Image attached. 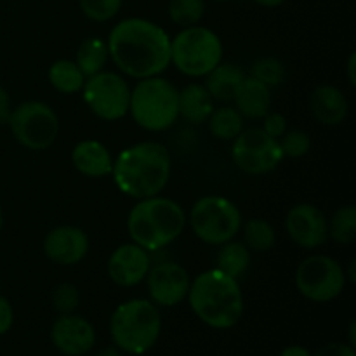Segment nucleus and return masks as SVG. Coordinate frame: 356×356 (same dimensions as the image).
<instances>
[{
    "mask_svg": "<svg viewBox=\"0 0 356 356\" xmlns=\"http://www.w3.org/2000/svg\"><path fill=\"white\" fill-rule=\"evenodd\" d=\"M106 45L115 66L131 79L159 76L170 66V37L162 26L143 17L115 24Z\"/></svg>",
    "mask_w": 356,
    "mask_h": 356,
    "instance_id": "f257e3e1",
    "label": "nucleus"
},
{
    "mask_svg": "<svg viewBox=\"0 0 356 356\" xmlns=\"http://www.w3.org/2000/svg\"><path fill=\"white\" fill-rule=\"evenodd\" d=\"M172 170L170 155L162 143L143 141L122 149L113 160L115 184L120 193L143 200L155 197L167 186Z\"/></svg>",
    "mask_w": 356,
    "mask_h": 356,
    "instance_id": "f03ea898",
    "label": "nucleus"
},
{
    "mask_svg": "<svg viewBox=\"0 0 356 356\" xmlns=\"http://www.w3.org/2000/svg\"><path fill=\"white\" fill-rule=\"evenodd\" d=\"M186 298L197 318L212 329H232L243 315V294L238 280L216 268L195 277Z\"/></svg>",
    "mask_w": 356,
    "mask_h": 356,
    "instance_id": "7ed1b4c3",
    "label": "nucleus"
},
{
    "mask_svg": "<svg viewBox=\"0 0 356 356\" xmlns=\"http://www.w3.org/2000/svg\"><path fill=\"white\" fill-rule=\"evenodd\" d=\"M186 226L183 207L172 198H143L132 207L127 218V232L134 243L148 252H155L172 243Z\"/></svg>",
    "mask_w": 356,
    "mask_h": 356,
    "instance_id": "20e7f679",
    "label": "nucleus"
},
{
    "mask_svg": "<svg viewBox=\"0 0 356 356\" xmlns=\"http://www.w3.org/2000/svg\"><path fill=\"white\" fill-rule=\"evenodd\" d=\"M162 332V316L155 302L131 299L117 306L110 318V334L118 350L145 355L152 350Z\"/></svg>",
    "mask_w": 356,
    "mask_h": 356,
    "instance_id": "39448f33",
    "label": "nucleus"
},
{
    "mask_svg": "<svg viewBox=\"0 0 356 356\" xmlns=\"http://www.w3.org/2000/svg\"><path fill=\"white\" fill-rule=\"evenodd\" d=\"M177 92L176 86L160 75L139 80L131 89L129 113L145 131H165L179 118Z\"/></svg>",
    "mask_w": 356,
    "mask_h": 356,
    "instance_id": "423d86ee",
    "label": "nucleus"
},
{
    "mask_svg": "<svg viewBox=\"0 0 356 356\" xmlns=\"http://www.w3.org/2000/svg\"><path fill=\"white\" fill-rule=\"evenodd\" d=\"M222 61V42L205 26L183 28L170 38V63L186 76H205Z\"/></svg>",
    "mask_w": 356,
    "mask_h": 356,
    "instance_id": "0eeeda50",
    "label": "nucleus"
},
{
    "mask_svg": "<svg viewBox=\"0 0 356 356\" xmlns=\"http://www.w3.org/2000/svg\"><path fill=\"white\" fill-rule=\"evenodd\" d=\"M190 226L197 238L207 245L219 247L238 235L242 229V214L228 198L207 195L191 207Z\"/></svg>",
    "mask_w": 356,
    "mask_h": 356,
    "instance_id": "6e6552de",
    "label": "nucleus"
},
{
    "mask_svg": "<svg viewBox=\"0 0 356 356\" xmlns=\"http://www.w3.org/2000/svg\"><path fill=\"white\" fill-rule=\"evenodd\" d=\"M14 139L23 148L42 152L54 145L59 134V118L49 104L26 101L13 108L9 124Z\"/></svg>",
    "mask_w": 356,
    "mask_h": 356,
    "instance_id": "1a4fd4ad",
    "label": "nucleus"
},
{
    "mask_svg": "<svg viewBox=\"0 0 356 356\" xmlns=\"http://www.w3.org/2000/svg\"><path fill=\"white\" fill-rule=\"evenodd\" d=\"M299 294L313 302H330L346 287L344 268L334 257L315 254L301 261L294 275Z\"/></svg>",
    "mask_w": 356,
    "mask_h": 356,
    "instance_id": "9d476101",
    "label": "nucleus"
},
{
    "mask_svg": "<svg viewBox=\"0 0 356 356\" xmlns=\"http://www.w3.org/2000/svg\"><path fill=\"white\" fill-rule=\"evenodd\" d=\"M83 101L97 118L115 122L129 113L131 87L127 80L115 72H99L86 79L82 87Z\"/></svg>",
    "mask_w": 356,
    "mask_h": 356,
    "instance_id": "9b49d317",
    "label": "nucleus"
},
{
    "mask_svg": "<svg viewBox=\"0 0 356 356\" xmlns=\"http://www.w3.org/2000/svg\"><path fill=\"white\" fill-rule=\"evenodd\" d=\"M232 159L240 170L250 176L268 174L285 159L278 139L268 136L263 129H243L232 146Z\"/></svg>",
    "mask_w": 356,
    "mask_h": 356,
    "instance_id": "f8f14e48",
    "label": "nucleus"
},
{
    "mask_svg": "<svg viewBox=\"0 0 356 356\" xmlns=\"http://www.w3.org/2000/svg\"><path fill=\"white\" fill-rule=\"evenodd\" d=\"M285 229L296 245L306 250L322 247L329 240V219L313 204H298L287 212Z\"/></svg>",
    "mask_w": 356,
    "mask_h": 356,
    "instance_id": "ddd939ff",
    "label": "nucleus"
},
{
    "mask_svg": "<svg viewBox=\"0 0 356 356\" xmlns=\"http://www.w3.org/2000/svg\"><path fill=\"white\" fill-rule=\"evenodd\" d=\"M146 284L152 302L162 308H172L186 299L191 280L181 264L167 261L149 268Z\"/></svg>",
    "mask_w": 356,
    "mask_h": 356,
    "instance_id": "4468645a",
    "label": "nucleus"
},
{
    "mask_svg": "<svg viewBox=\"0 0 356 356\" xmlns=\"http://www.w3.org/2000/svg\"><path fill=\"white\" fill-rule=\"evenodd\" d=\"M51 341L56 350L66 356H82L96 344V330L92 323L79 315H61L51 329Z\"/></svg>",
    "mask_w": 356,
    "mask_h": 356,
    "instance_id": "2eb2a0df",
    "label": "nucleus"
},
{
    "mask_svg": "<svg viewBox=\"0 0 356 356\" xmlns=\"http://www.w3.org/2000/svg\"><path fill=\"white\" fill-rule=\"evenodd\" d=\"M149 268V252L134 242L117 247L108 259V275L118 287H134L141 284Z\"/></svg>",
    "mask_w": 356,
    "mask_h": 356,
    "instance_id": "dca6fc26",
    "label": "nucleus"
},
{
    "mask_svg": "<svg viewBox=\"0 0 356 356\" xmlns=\"http://www.w3.org/2000/svg\"><path fill=\"white\" fill-rule=\"evenodd\" d=\"M89 252V236L76 226H58L44 238V254L59 266L79 264Z\"/></svg>",
    "mask_w": 356,
    "mask_h": 356,
    "instance_id": "f3484780",
    "label": "nucleus"
},
{
    "mask_svg": "<svg viewBox=\"0 0 356 356\" xmlns=\"http://www.w3.org/2000/svg\"><path fill=\"white\" fill-rule=\"evenodd\" d=\"M233 103L243 118L259 120V118L266 117L271 110V103H273L271 87L254 76H243L235 90Z\"/></svg>",
    "mask_w": 356,
    "mask_h": 356,
    "instance_id": "a211bd4d",
    "label": "nucleus"
},
{
    "mask_svg": "<svg viewBox=\"0 0 356 356\" xmlns=\"http://www.w3.org/2000/svg\"><path fill=\"white\" fill-rule=\"evenodd\" d=\"M309 108L312 113L320 124L323 125H339L346 120L350 113V103L343 90L334 86L316 87L309 97Z\"/></svg>",
    "mask_w": 356,
    "mask_h": 356,
    "instance_id": "6ab92c4d",
    "label": "nucleus"
},
{
    "mask_svg": "<svg viewBox=\"0 0 356 356\" xmlns=\"http://www.w3.org/2000/svg\"><path fill=\"white\" fill-rule=\"evenodd\" d=\"M72 163L80 174L87 177L110 176L113 170V159L106 146L94 139L80 141L72 152Z\"/></svg>",
    "mask_w": 356,
    "mask_h": 356,
    "instance_id": "aec40b11",
    "label": "nucleus"
},
{
    "mask_svg": "<svg viewBox=\"0 0 356 356\" xmlns=\"http://www.w3.org/2000/svg\"><path fill=\"white\" fill-rule=\"evenodd\" d=\"M179 117L193 125H200L209 120L214 111V99L205 89L204 83H190L177 92Z\"/></svg>",
    "mask_w": 356,
    "mask_h": 356,
    "instance_id": "412c9836",
    "label": "nucleus"
},
{
    "mask_svg": "<svg viewBox=\"0 0 356 356\" xmlns=\"http://www.w3.org/2000/svg\"><path fill=\"white\" fill-rule=\"evenodd\" d=\"M243 72L236 65L232 63H219L216 68L205 75V89L212 96L214 101H221V103H228L233 101L236 87L243 80Z\"/></svg>",
    "mask_w": 356,
    "mask_h": 356,
    "instance_id": "4be33fe9",
    "label": "nucleus"
},
{
    "mask_svg": "<svg viewBox=\"0 0 356 356\" xmlns=\"http://www.w3.org/2000/svg\"><path fill=\"white\" fill-rule=\"evenodd\" d=\"M219 247L221 249L218 250V256H216V270L235 278V280L242 278L250 266V250L247 249L245 243L229 240Z\"/></svg>",
    "mask_w": 356,
    "mask_h": 356,
    "instance_id": "5701e85b",
    "label": "nucleus"
},
{
    "mask_svg": "<svg viewBox=\"0 0 356 356\" xmlns=\"http://www.w3.org/2000/svg\"><path fill=\"white\" fill-rule=\"evenodd\" d=\"M108 58V45L103 38L90 37L86 38L82 44L76 49V66L80 68V72L86 75V79L96 75V73L103 72L104 66H106Z\"/></svg>",
    "mask_w": 356,
    "mask_h": 356,
    "instance_id": "b1692460",
    "label": "nucleus"
},
{
    "mask_svg": "<svg viewBox=\"0 0 356 356\" xmlns=\"http://www.w3.org/2000/svg\"><path fill=\"white\" fill-rule=\"evenodd\" d=\"M47 76L51 86L61 94L79 92L86 83V75L80 72L76 63L70 61V59H59V61L52 63Z\"/></svg>",
    "mask_w": 356,
    "mask_h": 356,
    "instance_id": "393cba45",
    "label": "nucleus"
},
{
    "mask_svg": "<svg viewBox=\"0 0 356 356\" xmlns=\"http://www.w3.org/2000/svg\"><path fill=\"white\" fill-rule=\"evenodd\" d=\"M209 131L216 139L233 141L243 131V117L236 108L222 106L218 108L209 117Z\"/></svg>",
    "mask_w": 356,
    "mask_h": 356,
    "instance_id": "a878e982",
    "label": "nucleus"
},
{
    "mask_svg": "<svg viewBox=\"0 0 356 356\" xmlns=\"http://www.w3.org/2000/svg\"><path fill=\"white\" fill-rule=\"evenodd\" d=\"M243 242L249 250L268 252L277 243V232H275L273 225L266 219H249L243 226Z\"/></svg>",
    "mask_w": 356,
    "mask_h": 356,
    "instance_id": "bb28decb",
    "label": "nucleus"
},
{
    "mask_svg": "<svg viewBox=\"0 0 356 356\" xmlns=\"http://www.w3.org/2000/svg\"><path fill=\"white\" fill-rule=\"evenodd\" d=\"M329 236L339 245H351L356 240V209L344 205L337 209L329 221Z\"/></svg>",
    "mask_w": 356,
    "mask_h": 356,
    "instance_id": "cd10ccee",
    "label": "nucleus"
},
{
    "mask_svg": "<svg viewBox=\"0 0 356 356\" xmlns=\"http://www.w3.org/2000/svg\"><path fill=\"white\" fill-rule=\"evenodd\" d=\"M169 17L177 26H195L205 14V0H170Z\"/></svg>",
    "mask_w": 356,
    "mask_h": 356,
    "instance_id": "c85d7f7f",
    "label": "nucleus"
},
{
    "mask_svg": "<svg viewBox=\"0 0 356 356\" xmlns=\"http://www.w3.org/2000/svg\"><path fill=\"white\" fill-rule=\"evenodd\" d=\"M122 2L124 0H79V6L83 16L89 17L90 21L104 23L113 19L120 13Z\"/></svg>",
    "mask_w": 356,
    "mask_h": 356,
    "instance_id": "c756f323",
    "label": "nucleus"
},
{
    "mask_svg": "<svg viewBox=\"0 0 356 356\" xmlns=\"http://www.w3.org/2000/svg\"><path fill=\"white\" fill-rule=\"evenodd\" d=\"M254 79L261 80L268 87H277L285 79V66L277 58H261L254 63L252 75Z\"/></svg>",
    "mask_w": 356,
    "mask_h": 356,
    "instance_id": "7c9ffc66",
    "label": "nucleus"
},
{
    "mask_svg": "<svg viewBox=\"0 0 356 356\" xmlns=\"http://www.w3.org/2000/svg\"><path fill=\"white\" fill-rule=\"evenodd\" d=\"M278 143L284 156L289 159H301L312 149V138L305 131H287L278 139Z\"/></svg>",
    "mask_w": 356,
    "mask_h": 356,
    "instance_id": "2f4dec72",
    "label": "nucleus"
},
{
    "mask_svg": "<svg viewBox=\"0 0 356 356\" xmlns=\"http://www.w3.org/2000/svg\"><path fill=\"white\" fill-rule=\"evenodd\" d=\"M51 301L59 315H70V313H73L79 308L80 292L79 289H76V285L65 282V284H59L58 287L52 291Z\"/></svg>",
    "mask_w": 356,
    "mask_h": 356,
    "instance_id": "473e14b6",
    "label": "nucleus"
},
{
    "mask_svg": "<svg viewBox=\"0 0 356 356\" xmlns=\"http://www.w3.org/2000/svg\"><path fill=\"white\" fill-rule=\"evenodd\" d=\"M263 131L266 132L268 136H271V138H275V139H280L282 136L285 134V132H287V118L284 117V115L282 113H268L266 117L263 118Z\"/></svg>",
    "mask_w": 356,
    "mask_h": 356,
    "instance_id": "72a5a7b5",
    "label": "nucleus"
},
{
    "mask_svg": "<svg viewBox=\"0 0 356 356\" xmlns=\"http://www.w3.org/2000/svg\"><path fill=\"white\" fill-rule=\"evenodd\" d=\"M14 323V312L9 299L0 296V336L7 334Z\"/></svg>",
    "mask_w": 356,
    "mask_h": 356,
    "instance_id": "f704fd0d",
    "label": "nucleus"
},
{
    "mask_svg": "<svg viewBox=\"0 0 356 356\" xmlns=\"http://www.w3.org/2000/svg\"><path fill=\"white\" fill-rule=\"evenodd\" d=\"M315 356H356L353 346L344 343H330L320 348Z\"/></svg>",
    "mask_w": 356,
    "mask_h": 356,
    "instance_id": "c9c22d12",
    "label": "nucleus"
},
{
    "mask_svg": "<svg viewBox=\"0 0 356 356\" xmlns=\"http://www.w3.org/2000/svg\"><path fill=\"white\" fill-rule=\"evenodd\" d=\"M10 113H13V106H10L9 92L0 86V125L9 124Z\"/></svg>",
    "mask_w": 356,
    "mask_h": 356,
    "instance_id": "e433bc0d",
    "label": "nucleus"
},
{
    "mask_svg": "<svg viewBox=\"0 0 356 356\" xmlns=\"http://www.w3.org/2000/svg\"><path fill=\"white\" fill-rule=\"evenodd\" d=\"M278 356H312V353L302 346H287Z\"/></svg>",
    "mask_w": 356,
    "mask_h": 356,
    "instance_id": "4c0bfd02",
    "label": "nucleus"
},
{
    "mask_svg": "<svg viewBox=\"0 0 356 356\" xmlns=\"http://www.w3.org/2000/svg\"><path fill=\"white\" fill-rule=\"evenodd\" d=\"M346 70H348V80H350L351 87H355L356 86V73H355V70H356V54H355V52H351V54H350Z\"/></svg>",
    "mask_w": 356,
    "mask_h": 356,
    "instance_id": "58836bf2",
    "label": "nucleus"
},
{
    "mask_svg": "<svg viewBox=\"0 0 356 356\" xmlns=\"http://www.w3.org/2000/svg\"><path fill=\"white\" fill-rule=\"evenodd\" d=\"M257 6L261 7H278L285 2V0H254Z\"/></svg>",
    "mask_w": 356,
    "mask_h": 356,
    "instance_id": "ea45409f",
    "label": "nucleus"
},
{
    "mask_svg": "<svg viewBox=\"0 0 356 356\" xmlns=\"http://www.w3.org/2000/svg\"><path fill=\"white\" fill-rule=\"evenodd\" d=\"M96 356H122V355L117 348H104V350H101Z\"/></svg>",
    "mask_w": 356,
    "mask_h": 356,
    "instance_id": "a19ab883",
    "label": "nucleus"
},
{
    "mask_svg": "<svg viewBox=\"0 0 356 356\" xmlns=\"http://www.w3.org/2000/svg\"><path fill=\"white\" fill-rule=\"evenodd\" d=\"M355 264H356V261H351L350 263V271H344V275H346V280H350L351 284H353L355 282Z\"/></svg>",
    "mask_w": 356,
    "mask_h": 356,
    "instance_id": "79ce46f5",
    "label": "nucleus"
},
{
    "mask_svg": "<svg viewBox=\"0 0 356 356\" xmlns=\"http://www.w3.org/2000/svg\"><path fill=\"white\" fill-rule=\"evenodd\" d=\"M355 329H356V323H355V320L353 322L350 323V346H356V337H355Z\"/></svg>",
    "mask_w": 356,
    "mask_h": 356,
    "instance_id": "37998d69",
    "label": "nucleus"
},
{
    "mask_svg": "<svg viewBox=\"0 0 356 356\" xmlns=\"http://www.w3.org/2000/svg\"><path fill=\"white\" fill-rule=\"evenodd\" d=\"M3 226V214H2V207H0V229H2Z\"/></svg>",
    "mask_w": 356,
    "mask_h": 356,
    "instance_id": "c03bdc74",
    "label": "nucleus"
},
{
    "mask_svg": "<svg viewBox=\"0 0 356 356\" xmlns=\"http://www.w3.org/2000/svg\"><path fill=\"white\" fill-rule=\"evenodd\" d=\"M214 2H229V0H214Z\"/></svg>",
    "mask_w": 356,
    "mask_h": 356,
    "instance_id": "a18cd8bd",
    "label": "nucleus"
}]
</instances>
